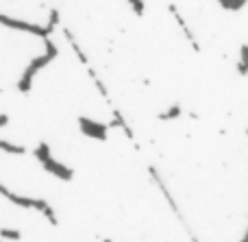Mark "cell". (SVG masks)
I'll return each mask as SVG.
<instances>
[{"label":"cell","instance_id":"obj_1","mask_svg":"<svg viewBox=\"0 0 248 242\" xmlns=\"http://www.w3.org/2000/svg\"><path fill=\"white\" fill-rule=\"evenodd\" d=\"M44 46H46V50L42 52V55L33 57L31 59V64L24 68V72H22L20 81H17V90L22 92V94H29L31 90H33V81H35V74L39 72V70H44L50 61L57 59V55H59V50H57V46L50 42V37L44 39Z\"/></svg>","mask_w":248,"mask_h":242},{"label":"cell","instance_id":"obj_2","mask_svg":"<svg viewBox=\"0 0 248 242\" xmlns=\"http://www.w3.org/2000/svg\"><path fill=\"white\" fill-rule=\"evenodd\" d=\"M0 24H2L4 29L20 31V33H29V35H35V37L46 39V37H50V35L55 33L57 24H59V13H57V9H52V11H50V20H48L46 26L35 24V22H26V20H17V17H11V16L0 13Z\"/></svg>","mask_w":248,"mask_h":242},{"label":"cell","instance_id":"obj_3","mask_svg":"<svg viewBox=\"0 0 248 242\" xmlns=\"http://www.w3.org/2000/svg\"><path fill=\"white\" fill-rule=\"evenodd\" d=\"M0 196H4L9 203L17 205V208H22V210H35V212H39L52 227L59 225L55 210H52L50 203H46L44 199H35V196H20V194H16V192L9 190L7 186H2V183H0Z\"/></svg>","mask_w":248,"mask_h":242},{"label":"cell","instance_id":"obj_4","mask_svg":"<svg viewBox=\"0 0 248 242\" xmlns=\"http://www.w3.org/2000/svg\"><path fill=\"white\" fill-rule=\"evenodd\" d=\"M78 127H81V133L87 135V138L100 140V142H105V140H107L109 127L105 125V122L92 120V118H87V116H78Z\"/></svg>","mask_w":248,"mask_h":242},{"label":"cell","instance_id":"obj_5","mask_svg":"<svg viewBox=\"0 0 248 242\" xmlns=\"http://www.w3.org/2000/svg\"><path fill=\"white\" fill-rule=\"evenodd\" d=\"M42 166H44V170H46V173H50L52 177L61 179V181H72V179H74V170L68 168L65 164H61V161H57L55 157H48L46 161H42Z\"/></svg>","mask_w":248,"mask_h":242},{"label":"cell","instance_id":"obj_6","mask_svg":"<svg viewBox=\"0 0 248 242\" xmlns=\"http://www.w3.org/2000/svg\"><path fill=\"white\" fill-rule=\"evenodd\" d=\"M0 151L9 153V155H24L26 146L24 144H13V142H7V140H0Z\"/></svg>","mask_w":248,"mask_h":242},{"label":"cell","instance_id":"obj_7","mask_svg":"<svg viewBox=\"0 0 248 242\" xmlns=\"http://www.w3.org/2000/svg\"><path fill=\"white\" fill-rule=\"evenodd\" d=\"M33 155H35V160L42 164V161H46L48 157H52V153H50V146H48V142H39L37 146L33 148Z\"/></svg>","mask_w":248,"mask_h":242},{"label":"cell","instance_id":"obj_8","mask_svg":"<svg viewBox=\"0 0 248 242\" xmlns=\"http://www.w3.org/2000/svg\"><path fill=\"white\" fill-rule=\"evenodd\" d=\"M181 113H183V109H181V105H172L168 112L159 113V120H174V118H179Z\"/></svg>","mask_w":248,"mask_h":242},{"label":"cell","instance_id":"obj_9","mask_svg":"<svg viewBox=\"0 0 248 242\" xmlns=\"http://www.w3.org/2000/svg\"><path fill=\"white\" fill-rule=\"evenodd\" d=\"M220 4H222L227 11H240V9H244L246 0H218Z\"/></svg>","mask_w":248,"mask_h":242},{"label":"cell","instance_id":"obj_10","mask_svg":"<svg viewBox=\"0 0 248 242\" xmlns=\"http://www.w3.org/2000/svg\"><path fill=\"white\" fill-rule=\"evenodd\" d=\"M65 37L70 39V46H72V50L77 52V57H78V59H81V64H83V65H87V57H85V52L81 50V46H78V44L74 42V39H72V35H70L68 31H65Z\"/></svg>","mask_w":248,"mask_h":242},{"label":"cell","instance_id":"obj_11","mask_svg":"<svg viewBox=\"0 0 248 242\" xmlns=\"http://www.w3.org/2000/svg\"><path fill=\"white\" fill-rule=\"evenodd\" d=\"M0 238H4V240H20L22 238V231L20 229H9V227H2V229H0Z\"/></svg>","mask_w":248,"mask_h":242},{"label":"cell","instance_id":"obj_12","mask_svg":"<svg viewBox=\"0 0 248 242\" xmlns=\"http://www.w3.org/2000/svg\"><path fill=\"white\" fill-rule=\"evenodd\" d=\"M131 2V7H133V11H135V16H144V11H146V2L144 0H128Z\"/></svg>","mask_w":248,"mask_h":242},{"label":"cell","instance_id":"obj_13","mask_svg":"<svg viewBox=\"0 0 248 242\" xmlns=\"http://www.w3.org/2000/svg\"><path fill=\"white\" fill-rule=\"evenodd\" d=\"M9 125V116L7 113H0V127H7Z\"/></svg>","mask_w":248,"mask_h":242},{"label":"cell","instance_id":"obj_14","mask_svg":"<svg viewBox=\"0 0 248 242\" xmlns=\"http://www.w3.org/2000/svg\"><path fill=\"white\" fill-rule=\"evenodd\" d=\"M240 242H248V236L244 234V236H242V240H240Z\"/></svg>","mask_w":248,"mask_h":242}]
</instances>
